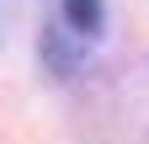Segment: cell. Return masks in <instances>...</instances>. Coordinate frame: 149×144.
Wrapping results in <instances>:
<instances>
[{"mask_svg": "<svg viewBox=\"0 0 149 144\" xmlns=\"http://www.w3.org/2000/svg\"><path fill=\"white\" fill-rule=\"evenodd\" d=\"M74 32H101V0H64Z\"/></svg>", "mask_w": 149, "mask_h": 144, "instance_id": "obj_1", "label": "cell"}, {"mask_svg": "<svg viewBox=\"0 0 149 144\" xmlns=\"http://www.w3.org/2000/svg\"><path fill=\"white\" fill-rule=\"evenodd\" d=\"M43 59L53 64V75H69V69H74V48L59 38V32H48V38H43Z\"/></svg>", "mask_w": 149, "mask_h": 144, "instance_id": "obj_2", "label": "cell"}]
</instances>
